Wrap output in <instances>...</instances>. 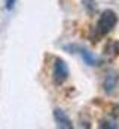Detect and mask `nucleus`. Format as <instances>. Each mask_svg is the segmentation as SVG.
I'll return each instance as SVG.
<instances>
[{
	"label": "nucleus",
	"mask_w": 119,
	"mask_h": 129,
	"mask_svg": "<svg viewBox=\"0 0 119 129\" xmlns=\"http://www.w3.org/2000/svg\"><path fill=\"white\" fill-rule=\"evenodd\" d=\"M54 120L57 123V126L61 129H73V123L70 120V117L66 114V111H62L61 108L54 110Z\"/></svg>",
	"instance_id": "nucleus-5"
},
{
	"label": "nucleus",
	"mask_w": 119,
	"mask_h": 129,
	"mask_svg": "<svg viewBox=\"0 0 119 129\" xmlns=\"http://www.w3.org/2000/svg\"><path fill=\"white\" fill-rule=\"evenodd\" d=\"M98 126L101 129H118L119 128V125L116 123V117H113V116L101 119L100 123H98Z\"/></svg>",
	"instance_id": "nucleus-7"
},
{
	"label": "nucleus",
	"mask_w": 119,
	"mask_h": 129,
	"mask_svg": "<svg viewBox=\"0 0 119 129\" xmlns=\"http://www.w3.org/2000/svg\"><path fill=\"white\" fill-rule=\"evenodd\" d=\"M64 50L68 51V53L78 54V56L84 60V63H86L88 66H100V64H101V60H100L94 53H91L88 48H85V47H82V45H79V44H68V45L64 47Z\"/></svg>",
	"instance_id": "nucleus-2"
},
{
	"label": "nucleus",
	"mask_w": 119,
	"mask_h": 129,
	"mask_svg": "<svg viewBox=\"0 0 119 129\" xmlns=\"http://www.w3.org/2000/svg\"><path fill=\"white\" fill-rule=\"evenodd\" d=\"M116 23H118V15H116L115 11H112V9L103 11L101 15L98 17V21H97L94 30L91 33V41L92 42H98L101 38H104L106 35H109L115 29Z\"/></svg>",
	"instance_id": "nucleus-1"
},
{
	"label": "nucleus",
	"mask_w": 119,
	"mask_h": 129,
	"mask_svg": "<svg viewBox=\"0 0 119 129\" xmlns=\"http://www.w3.org/2000/svg\"><path fill=\"white\" fill-rule=\"evenodd\" d=\"M118 81H119V75L115 71H109L103 80V90L107 95H112L115 92V89L118 87Z\"/></svg>",
	"instance_id": "nucleus-4"
},
{
	"label": "nucleus",
	"mask_w": 119,
	"mask_h": 129,
	"mask_svg": "<svg viewBox=\"0 0 119 129\" xmlns=\"http://www.w3.org/2000/svg\"><path fill=\"white\" fill-rule=\"evenodd\" d=\"M104 54H106L109 59L118 57L119 56V42H116V41L109 42V44L106 45V48H104Z\"/></svg>",
	"instance_id": "nucleus-6"
},
{
	"label": "nucleus",
	"mask_w": 119,
	"mask_h": 129,
	"mask_svg": "<svg viewBox=\"0 0 119 129\" xmlns=\"http://www.w3.org/2000/svg\"><path fill=\"white\" fill-rule=\"evenodd\" d=\"M68 78V66L62 59H55L52 66V80L55 86H61Z\"/></svg>",
	"instance_id": "nucleus-3"
}]
</instances>
